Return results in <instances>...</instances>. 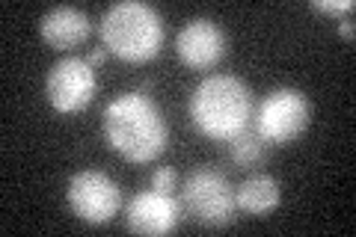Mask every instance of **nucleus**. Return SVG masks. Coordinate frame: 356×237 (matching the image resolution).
Returning <instances> with one entry per match:
<instances>
[{
  "label": "nucleus",
  "instance_id": "f257e3e1",
  "mask_svg": "<svg viewBox=\"0 0 356 237\" xmlns=\"http://www.w3.org/2000/svg\"><path fill=\"white\" fill-rule=\"evenodd\" d=\"M104 137L110 149L119 152L128 163H152L170 142V125L163 110L146 92L116 95L102 116Z\"/></svg>",
  "mask_w": 356,
  "mask_h": 237
},
{
  "label": "nucleus",
  "instance_id": "f03ea898",
  "mask_svg": "<svg viewBox=\"0 0 356 237\" xmlns=\"http://www.w3.org/2000/svg\"><path fill=\"white\" fill-rule=\"evenodd\" d=\"M193 125L211 140H232L252 119V89L235 74H211L191 95Z\"/></svg>",
  "mask_w": 356,
  "mask_h": 237
},
{
  "label": "nucleus",
  "instance_id": "7ed1b4c3",
  "mask_svg": "<svg viewBox=\"0 0 356 237\" xmlns=\"http://www.w3.org/2000/svg\"><path fill=\"white\" fill-rule=\"evenodd\" d=\"M102 39L110 54L125 63H149L161 54L163 18L143 0H119L102 15Z\"/></svg>",
  "mask_w": 356,
  "mask_h": 237
},
{
  "label": "nucleus",
  "instance_id": "20e7f679",
  "mask_svg": "<svg viewBox=\"0 0 356 237\" xmlns=\"http://www.w3.org/2000/svg\"><path fill=\"white\" fill-rule=\"evenodd\" d=\"M181 208L205 229H222L238 217V202L229 178L217 169H193L181 187Z\"/></svg>",
  "mask_w": 356,
  "mask_h": 237
},
{
  "label": "nucleus",
  "instance_id": "39448f33",
  "mask_svg": "<svg viewBox=\"0 0 356 237\" xmlns=\"http://www.w3.org/2000/svg\"><path fill=\"white\" fill-rule=\"evenodd\" d=\"M312 122V104L306 92L294 86H280L261 101L255 113V133L267 145H288L306 133Z\"/></svg>",
  "mask_w": 356,
  "mask_h": 237
},
{
  "label": "nucleus",
  "instance_id": "423d86ee",
  "mask_svg": "<svg viewBox=\"0 0 356 237\" xmlns=\"http://www.w3.org/2000/svg\"><path fill=\"white\" fill-rule=\"evenodd\" d=\"M65 199H69V208L77 220H83L89 225H102V222H110L119 213L122 187L107 172L83 169V172L72 175Z\"/></svg>",
  "mask_w": 356,
  "mask_h": 237
},
{
  "label": "nucleus",
  "instance_id": "0eeeda50",
  "mask_svg": "<svg viewBox=\"0 0 356 237\" xmlns=\"http://www.w3.org/2000/svg\"><path fill=\"white\" fill-rule=\"evenodd\" d=\"M98 77L92 65L86 63V56H65V60L54 63L44 81V92H48L51 107L57 113H77L83 110L89 101L95 98Z\"/></svg>",
  "mask_w": 356,
  "mask_h": 237
},
{
  "label": "nucleus",
  "instance_id": "6e6552de",
  "mask_svg": "<svg viewBox=\"0 0 356 237\" xmlns=\"http://www.w3.org/2000/svg\"><path fill=\"white\" fill-rule=\"evenodd\" d=\"M226 51H229L226 33L211 18H191L178 30L175 54L187 69H196V72L214 69L222 56H226Z\"/></svg>",
  "mask_w": 356,
  "mask_h": 237
},
{
  "label": "nucleus",
  "instance_id": "1a4fd4ad",
  "mask_svg": "<svg viewBox=\"0 0 356 237\" xmlns=\"http://www.w3.org/2000/svg\"><path fill=\"white\" fill-rule=\"evenodd\" d=\"M181 202L172 193H163V190H140L137 196L128 202L125 211V225L134 234H170L178 220H181Z\"/></svg>",
  "mask_w": 356,
  "mask_h": 237
},
{
  "label": "nucleus",
  "instance_id": "9d476101",
  "mask_svg": "<svg viewBox=\"0 0 356 237\" xmlns=\"http://www.w3.org/2000/svg\"><path fill=\"white\" fill-rule=\"evenodd\" d=\"M39 33L54 51H72L92 33V21L77 6H54L42 15Z\"/></svg>",
  "mask_w": 356,
  "mask_h": 237
},
{
  "label": "nucleus",
  "instance_id": "9b49d317",
  "mask_svg": "<svg viewBox=\"0 0 356 237\" xmlns=\"http://www.w3.org/2000/svg\"><path fill=\"white\" fill-rule=\"evenodd\" d=\"M238 211L252 213V217H267L270 211L280 208L282 202V187L273 175H252L235 190Z\"/></svg>",
  "mask_w": 356,
  "mask_h": 237
},
{
  "label": "nucleus",
  "instance_id": "f8f14e48",
  "mask_svg": "<svg viewBox=\"0 0 356 237\" xmlns=\"http://www.w3.org/2000/svg\"><path fill=\"white\" fill-rule=\"evenodd\" d=\"M229 142V157L238 169H255L264 161V140L255 133V128H243L238 137L226 140Z\"/></svg>",
  "mask_w": 356,
  "mask_h": 237
},
{
  "label": "nucleus",
  "instance_id": "ddd939ff",
  "mask_svg": "<svg viewBox=\"0 0 356 237\" xmlns=\"http://www.w3.org/2000/svg\"><path fill=\"white\" fill-rule=\"evenodd\" d=\"M178 184V172L172 166H161V169H154V175H152V187L154 190H163V193H172Z\"/></svg>",
  "mask_w": 356,
  "mask_h": 237
},
{
  "label": "nucleus",
  "instance_id": "4468645a",
  "mask_svg": "<svg viewBox=\"0 0 356 237\" xmlns=\"http://www.w3.org/2000/svg\"><path fill=\"white\" fill-rule=\"evenodd\" d=\"M312 9H318V13H332V15H348L353 13V0H315Z\"/></svg>",
  "mask_w": 356,
  "mask_h": 237
},
{
  "label": "nucleus",
  "instance_id": "2eb2a0df",
  "mask_svg": "<svg viewBox=\"0 0 356 237\" xmlns=\"http://www.w3.org/2000/svg\"><path fill=\"white\" fill-rule=\"evenodd\" d=\"M339 36H344L348 42H353V18H341V21H339Z\"/></svg>",
  "mask_w": 356,
  "mask_h": 237
},
{
  "label": "nucleus",
  "instance_id": "dca6fc26",
  "mask_svg": "<svg viewBox=\"0 0 356 237\" xmlns=\"http://www.w3.org/2000/svg\"><path fill=\"white\" fill-rule=\"evenodd\" d=\"M104 56H107V48H95V51H89L86 63L89 65H98V63H104Z\"/></svg>",
  "mask_w": 356,
  "mask_h": 237
}]
</instances>
